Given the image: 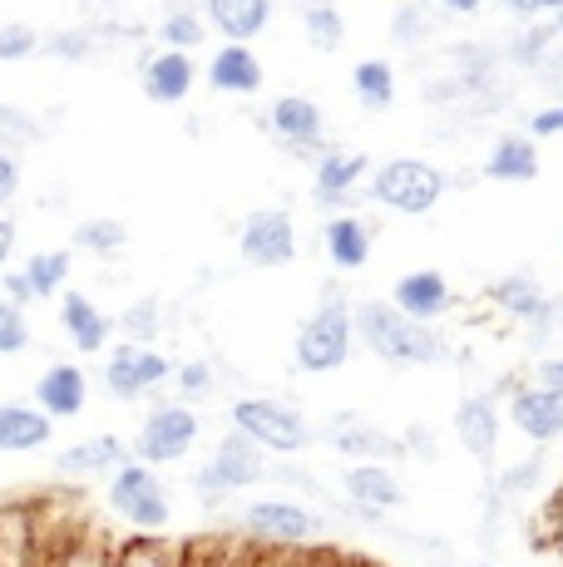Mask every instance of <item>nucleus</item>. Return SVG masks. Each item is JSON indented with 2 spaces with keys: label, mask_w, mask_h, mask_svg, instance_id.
Segmentation results:
<instances>
[{
  "label": "nucleus",
  "mask_w": 563,
  "mask_h": 567,
  "mask_svg": "<svg viewBox=\"0 0 563 567\" xmlns=\"http://www.w3.org/2000/svg\"><path fill=\"white\" fill-rule=\"evenodd\" d=\"M351 321H356V341L371 355H381L386 365H440L450 355L446 336L436 326L410 321L391 301H361V307H351Z\"/></svg>",
  "instance_id": "1"
},
{
  "label": "nucleus",
  "mask_w": 563,
  "mask_h": 567,
  "mask_svg": "<svg viewBox=\"0 0 563 567\" xmlns=\"http://www.w3.org/2000/svg\"><path fill=\"white\" fill-rule=\"evenodd\" d=\"M351 346H356L351 301L331 291V297L301 321L291 351H297V365L307 370V375H327V370H341L346 361H351Z\"/></svg>",
  "instance_id": "2"
},
{
  "label": "nucleus",
  "mask_w": 563,
  "mask_h": 567,
  "mask_svg": "<svg viewBox=\"0 0 563 567\" xmlns=\"http://www.w3.org/2000/svg\"><path fill=\"white\" fill-rule=\"evenodd\" d=\"M233 430L247 434L263 454H301L311 444V424L291 400L247 395L233 405Z\"/></svg>",
  "instance_id": "3"
},
{
  "label": "nucleus",
  "mask_w": 563,
  "mask_h": 567,
  "mask_svg": "<svg viewBox=\"0 0 563 567\" xmlns=\"http://www.w3.org/2000/svg\"><path fill=\"white\" fill-rule=\"evenodd\" d=\"M371 198L381 207H391V213L420 217V213H430V207L446 198V173L430 168L426 158H391V163L376 168Z\"/></svg>",
  "instance_id": "4"
},
{
  "label": "nucleus",
  "mask_w": 563,
  "mask_h": 567,
  "mask_svg": "<svg viewBox=\"0 0 563 567\" xmlns=\"http://www.w3.org/2000/svg\"><path fill=\"white\" fill-rule=\"evenodd\" d=\"M110 508L139 533H158L173 518L168 488H164V478H158V468H149L139 460H129L124 468L110 474Z\"/></svg>",
  "instance_id": "5"
},
{
  "label": "nucleus",
  "mask_w": 563,
  "mask_h": 567,
  "mask_svg": "<svg viewBox=\"0 0 563 567\" xmlns=\"http://www.w3.org/2000/svg\"><path fill=\"white\" fill-rule=\"evenodd\" d=\"M321 514L301 508L297 498H257L243 508V533L253 538V548H273V553H297L317 538Z\"/></svg>",
  "instance_id": "6"
},
{
  "label": "nucleus",
  "mask_w": 563,
  "mask_h": 567,
  "mask_svg": "<svg viewBox=\"0 0 563 567\" xmlns=\"http://www.w3.org/2000/svg\"><path fill=\"white\" fill-rule=\"evenodd\" d=\"M267 464L263 460V450H257L247 434H223L218 440V450H213V460L193 474V488H198L208 504H218L223 494H237V488H253V484H263L267 478Z\"/></svg>",
  "instance_id": "7"
},
{
  "label": "nucleus",
  "mask_w": 563,
  "mask_h": 567,
  "mask_svg": "<svg viewBox=\"0 0 563 567\" xmlns=\"http://www.w3.org/2000/svg\"><path fill=\"white\" fill-rule=\"evenodd\" d=\"M198 430H203V420L188 405H183V400H168V405L149 410V420L139 424V434H134L139 464L164 468L173 460H183V454L198 444Z\"/></svg>",
  "instance_id": "8"
},
{
  "label": "nucleus",
  "mask_w": 563,
  "mask_h": 567,
  "mask_svg": "<svg viewBox=\"0 0 563 567\" xmlns=\"http://www.w3.org/2000/svg\"><path fill=\"white\" fill-rule=\"evenodd\" d=\"M104 390L114 400H144L154 395L164 380H173V361L154 346H139V341H119L110 355H104Z\"/></svg>",
  "instance_id": "9"
},
{
  "label": "nucleus",
  "mask_w": 563,
  "mask_h": 567,
  "mask_svg": "<svg viewBox=\"0 0 563 567\" xmlns=\"http://www.w3.org/2000/svg\"><path fill=\"white\" fill-rule=\"evenodd\" d=\"M237 247H243L247 267H287L297 257V223L282 207H257V213H247Z\"/></svg>",
  "instance_id": "10"
},
{
  "label": "nucleus",
  "mask_w": 563,
  "mask_h": 567,
  "mask_svg": "<svg viewBox=\"0 0 563 567\" xmlns=\"http://www.w3.org/2000/svg\"><path fill=\"white\" fill-rule=\"evenodd\" d=\"M50 543L40 528V504L35 498H16L0 504V567H45Z\"/></svg>",
  "instance_id": "11"
},
{
  "label": "nucleus",
  "mask_w": 563,
  "mask_h": 567,
  "mask_svg": "<svg viewBox=\"0 0 563 567\" xmlns=\"http://www.w3.org/2000/svg\"><path fill=\"white\" fill-rule=\"evenodd\" d=\"M490 301H494V311H500V316H509V321H519V326H529V331H534V346L544 341V336L554 331V321H559V307L544 297V287H539L534 277H524V271L494 281Z\"/></svg>",
  "instance_id": "12"
},
{
  "label": "nucleus",
  "mask_w": 563,
  "mask_h": 567,
  "mask_svg": "<svg viewBox=\"0 0 563 567\" xmlns=\"http://www.w3.org/2000/svg\"><path fill=\"white\" fill-rule=\"evenodd\" d=\"M327 444H331V450H341L346 460H366V464L406 460V444H400V434H386L381 424L361 420L356 410L331 414V424H327Z\"/></svg>",
  "instance_id": "13"
},
{
  "label": "nucleus",
  "mask_w": 563,
  "mask_h": 567,
  "mask_svg": "<svg viewBox=\"0 0 563 567\" xmlns=\"http://www.w3.org/2000/svg\"><path fill=\"white\" fill-rule=\"evenodd\" d=\"M509 424H514L524 440H534L539 450L549 444H563V395L539 385H519L509 395Z\"/></svg>",
  "instance_id": "14"
},
{
  "label": "nucleus",
  "mask_w": 563,
  "mask_h": 567,
  "mask_svg": "<svg viewBox=\"0 0 563 567\" xmlns=\"http://www.w3.org/2000/svg\"><path fill=\"white\" fill-rule=\"evenodd\" d=\"M500 430H504V420H500L494 395H464L460 405H454V440L480 464H494V454H500Z\"/></svg>",
  "instance_id": "15"
},
{
  "label": "nucleus",
  "mask_w": 563,
  "mask_h": 567,
  "mask_svg": "<svg viewBox=\"0 0 563 567\" xmlns=\"http://www.w3.org/2000/svg\"><path fill=\"white\" fill-rule=\"evenodd\" d=\"M391 307L400 316H410V321H420V326H436L440 316L454 307V291H450V281L440 277V271L420 267V271H406V277L396 281Z\"/></svg>",
  "instance_id": "16"
},
{
  "label": "nucleus",
  "mask_w": 563,
  "mask_h": 567,
  "mask_svg": "<svg viewBox=\"0 0 563 567\" xmlns=\"http://www.w3.org/2000/svg\"><path fill=\"white\" fill-rule=\"evenodd\" d=\"M341 488H346V504L366 508V514H381V518L406 504V488L391 474V464H351L341 474Z\"/></svg>",
  "instance_id": "17"
},
{
  "label": "nucleus",
  "mask_w": 563,
  "mask_h": 567,
  "mask_svg": "<svg viewBox=\"0 0 563 567\" xmlns=\"http://www.w3.org/2000/svg\"><path fill=\"white\" fill-rule=\"evenodd\" d=\"M144 94L154 104H183L193 94V80H198V70H193V54L183 50H154L144 60Z\"/></svg>",
  "instance_id": "18"
},
{
  "label": "nucleus",
  "mask_w": 563,
  "mask_h": 567,
  "mask_svg": "<svg viewBox=\"0 0 563 567\" xmlns=\"http://www.w3.org/2000/svg\"><path fill=\"white\" fill-rule=\"evenodd\" d=\"M55 420L40 405H20V400H0V454H35L50 444Z\"/></svg>",
  "instance_id": "19"
},
{
  "label": "nucleus",
  "mask_w": 563,
  "mask_h": 567,
  "mask_svg": "<svg viewBox=\"0 0 563 567\" xmlns=\"http://www.w3.org/2000/svg\"><path fill=\"white\" fill-rule=\"evenodd\" d=\"M124 464H129V450H124V440H114V434H94V440H80V444H70V450L55 454L60 478H104Z\"/></svg>",
  "instance_id": "20"
},
{
  "label": "nucleus",
  "mask_w": 563,
  "mask_h": 567,
  "mask_svg": "<svg viewBox=\"0 0 563 567\" xmlns=\"http://www.w3.org/2000/svg\"><path fill=\"white\" fill-rule=\"evenodd\" d=\"M208 6V30H218L227 45H253L273 20V0H203Z\"/></svg>",
  "instance_id": "21"
},
{
  "label": "nucleus",
  "mask_w": 563,
  "mask_h": 567,
  "mask_svg": "<svg viewBox=\"0 0 563 567\" xmlns=\"http://www.w3.org/2000/svg\"><path fill=\"white\" fill-rule=\"evenodd\" d=\"M366 154H346V148H331V154H321L317 163V183H311V198L321 207H346L356 198V188H361L366 178Z\"/></svg>",
  "instance_id": "22"
},
{
  "label": "nucleus",
  "mask_w": 563,
  "mask_h": 567,
  "mask_svg": "<svg viewBox=\"0 0 563 567\" xmlns=\"http://www.w3.org/2000/svg\"><path fill=\"white\" fill-rule=\"evenodd\" d=\"M84 400H90V380H84V370L74 361L50 365L45 375L35 380V405L45 410L50 420H70V414H80Z\"/></svg>",
  "instance_id": "23"
},
{
  "label": "nucleus",
  "mask_w": 563,
  "mask_h": 567,
  "mask_svg": "<svg viewBox=\"0 0 563 567\" xmlns=\"http://www.w3.org/2000/svg\"><path fill=\"white\" fill-rule=\"evenodd\" d=\"M371 237H376L371 223L356 213H337L321 223V247H327V257L337 261L341 271H356L371 261Z\"/></svg>",
  "instance_id": "24"
},
{
  "label": "nucleus",
  "mask_w": 563,
  "mask_h": 567,
  "mask_svg": "<svg viewBox=\"0 0 563 567\" xmlns=\"http://www.w3.org/2000/svg\"><path fill=\"white\" fill-rule=\"evenodd\" d=\"M60 326H64V336H70V346H80L84 355L104 351V341H110V316L94 307L84 291H64V301H60Z\"/></svg>",
  "instance_id": "25"
},
{
  "label": "nucleus",
  "mask_w": 563,
  "mask_h": 567,
  "mask_svg": "<svg viewBox=\"0 0 563 567\" xmlns=\"http://www.w3.org/2000/svg\"><path fill=\"white\" fill-rule=\"evenodd\" d=\"M208 84L218 94H257L263 90V60L253 45H223L208 64Z\"/></svg>",
  "instance_id": "26"
},
{
  "label": "nucleus",
  "mask_w": 563,
  "mask_h": 567,
  "mask_svg": "<svg viewBox=\"0 0 563 567\" xmlns=\"http://www.w3.org/2000/svg\"><path fill=\"white\" fill-rule=\"evenodd\" d=\"M484 173H490L494 183H534L539 178V148H534V138H524V134L494 138L490 158H484Z\"/></svg>",
  "instance_id": "27"
},
{
  "label": "nucleus",
  "mask_w": 563,
  "mask_h": 567,
  "mask_svg": "<svg viewBox=\"0 0 563 567\" xmlns=\"http://www.w3.org/2000/svg\"><path fill=\"white\" fill-rule=\"evenodd\" d=\"M267 124H273L277 134L287 138V144H297V148H307V144H317V138H321L317 104L301 100V94H282V100L273 104V114H267Z\"/></svg>",
  "instance_id": "28"
},
{
  "label": "nucleus",
  "mask_w": 563,
  "mask_h": 567,
  "mask_svg": "<svg viewBox=\"0 0 563 567\" xmlns=\"http://www.w3.org/2000/svg\"><path fill=\"white\" fill-rule=\"evenodd\" d=\"M391 35L400 40V45H410V50L430 45V40L440 35V6L436 0H406V6L396 10Z\"/></svg>",
  "instance_id": "29"
},
{
  "label": "nucleus",
  "mask_w": 563,
  "mask_h": 567,
  "mask_svg": "<svg viewBox=\"0 0 563 567\" xmlns=\"http://www.w3.org/2000/svg\"><path fill=\"white\" fill-rule=\"evenodd\" d=\"M301 35H307V45L321 50V54L341 50V40H346L341 10L331 6V0H311V6H301Z\"/></svg>",
  "instance_id": "30"
},
{
  "label": "nucleus",
  "mask_w": 563,
  "mask_h": 567,
  "mask_svg": "<svg viewBox=\"0 0 563 567\" xmlns=\"http://www.w3.org/2000/svg\"><path fill=\"white\" fill-rule=\"evenodd\" d=\"M351 90L366 109H391L396 104V70L386 60H361L351 70Z\"/></svg>",
  "instance_id": "31"
},
{
  "label": "nucleus",
  "mask_w": 563,
  "mask_h": 567,
  "mask_svg": "<svg viewBox=\"0 0 563 567\" xmlns=\"http://www.w3.org/2000/svg\"><path fill=\"white\" fill-rule=\"evenodd\" d=\"M20 271H25L35 301H50V297H60L64 281H70V252H35Z\"/></svg>",
  "instance_id": "32"
},
{
  "label": "nucleus",
  "mask_w": 563,
  "mask_h": 567,
  "mask_svg": "<svg viewBox=\"0 0 563 567\" xmlns=\"http://www.w3.org/2000/svg\"><path fill=\"white\" fill-rule=\"evenodd\" d=\"M110 567H183V553H173L158 538H129V543H114Z\"/></svg>",
  "instance_id": "33"
},
{
  "label": "nucleus",
  "mask_w": 563,
  "mask_h": 567,
  "mask_svg": "<svg viewBox=\"0 0 563 567\" xmlns=\"http://www.w3.org/2000/svg\"><path fill=\"white\" fill-rule=\"evenodd\" d=\"M203 35H208V25H203L198 10H168L164 25H158V40H164V50H198Z\"/></svg>",
  "instance_id": "34"
},
{
  "label": "nucleus",
  "mask_w": 563,
  "mask_h": 567,
  "mask_svg": "<svg viewBox=\"0 0 563 567\" xmlns=\"http://www.w3.org/2000/svg\"><path fill=\"white\" fill-rule=\"evenodd\" d=\"M544 474H549V460L544 454H529V460H519L514 468H504V474L494 478V494L500 498H529L539 484H544Z\"/></svg>",
  "instance_id": "35"
},
{
  "label": "nucleus",
  "mask_w": 563,
  "mask_h": 567,
  "mask_svg": "<svg viewBox=\"0 0 563 567\" xmlns=\"http://www.w3.org/2000/svg\"><path fill=\"white\" fill-rule=\"evenodd\" d=\"M124 243H129V233H124V223H114V217H90V223L74 227V247H84V252L110 257Z\"/></svg>",
  "instance_id": "36"
},
{
  "label": "nucleus",
  "mask_w": 563,
  "mask_h": 567,
  "mask_svg": "<svg viewBox=\"0 0 563 567\" xmlns=\"http://www.w3.org/2000/svg\"><path fill=\"white\" fill-rule=\"evenodd\" d=\"M119 326H124V336L129 341H154L158 331H164V301H154V297H144V301H134L124 316H119Z\"/></svg>",
  "instance_id": "37"
},
{
  "label": "nucleus",
  "mask_w": 563,
  "mask_h": 567,
  "mask_svg": "<svg viewBox=\"0 0 563 567\" xmlns=\"http://www.w3.org/2000/svg\"><path fill=\"white\" fill-rule=\"evenodd\" d=\"M173 390H178L183 405H188V400H203L218 390V370L208 361H183V365H173Z\"/></svg>",
  "instance_id": "38"
},
{
  "label": "nucleus",
  "mask_w": 563,
  "mask_h": 567,
  "mask_svg": "<svg viewBox=\"0 0 563 567\" xmlns=\"http://www.w3.org/2000/svg\"><path fill=\"white\" fill-rule=\"evenodd\" d=\"M30 346V321L20 307L0 301V355H20Z\"/></svg>",
  "instance_id": "39"
},
{
  "label": "nucleus",
  "mask_w": 563,
  "mask_h": 567,
  "mask_svg": "<svg viewBox=\"0 0 563 567\" xmlns=\"http://www.w3.org/2000/svg\"><path fill=\"white\" fill-rule=\"evenodd\" d=\"M40 50V35L30 25H20V20H10V25H0V64H16V60H30V54Z\"/></svg>",
  "instance_id": "40"
},
{
  "label": "nucleus",
  "mask_w": 563,
  "mask_h": 567,
  "mask_svg": "<svg viewBox=\"0 0 563 567\" xmlns=\"http://www.w3.org/2000/svg\"><path fill=\"white\" fill-rule=\"evenodd\" d=\"M267 478H277V484H287V488H301V494H307V498H327V488H321V478H317V474H307V468H301V464H287V460H282V464L267 468Z\"/></svg>",
  "instance_id": "41"
},
{
  "label": "nucleus",
  "mask_w": 563,
  "mask_h": 567,
  "mask_svg": "<svg viewBox=\"0 0 563 567\" xmlns=\"http://www.w3.org/2000/svg\"><path fill=\"white\" fill-rule=\"evenodd\" d=\"M45 50L60 54V60H84V54H90V35H84V30H60V35L45 40Z\"/></svg>",
  "instance_id": "42"
},
{
  "label": "nucleus",
  "mask_w": 563,
  "mask_h": 567,
  "mask_svg": "<svg viewBox=\"0 0 563 567\" xmlns=\"http://www.w3.org/2000/svg\"><path fill=\"white\" fill-rule=\"evenodd\" d=\"M529 134H534V138H554V134H563V100L539 109V114L529 118Z\"/></svg>",
  "instance_id": "43"
},
{
  "label": "nucleus",
  "mask_w": 563,
  "mask_h": 567,
  "mask_svg": "<svg viewBox=\"0 0 563 567\" xmlns=\"http://www.w3.org/2000/svg\"><path fill=\"white\" fill-rule=\"evenodd\" d=\"M16 193H20V163H16V154H6V148H0V213L10 207Z\"/></svg>",
  "instance_id": "44"
},
{
  "label": "nucleus",
  "mask_w": 563,
  "mask_h": 567,
  "mask_svg": "<svg viewBox=\"0 0 563 567\" xmlns=\"http://www.w3.org/2000/svg\"><path fill=\"white\" fill-rule=\"evenodd\" d=\"M534 385H539V390H554V395H563V355H544V361L534 365Z\"/></svg>",
  "instance_id": "45"
},
{
  "label": "nucleus",
  "mask_w": 563,
  "mask_h": 567,
  "mask_svg": "<svg viewBox=\"0 0 563 567\" xmlns=\"http://www.w3.org/2000/svg\"><path fill=\"white\" fill-rule=\"evenodd\" d=\"M544 548H554L559 553V563H563V488H559V498L549 504V523H544Z\"/></svg>",
  "instance_id": "46"
},
{
  "label": "nucleus",
  "mask_w": 563,
  "mask_h": 567,
  "mask_svg": "<svg viewBox=\"0 0 563 567\" xmlns=\"http://www.w3.org/2000/svg\"><path fill=\"white\" fill-rule=\"evenodd\" d=\"M6 301H10V307H20V311L35 301V291H30V281H25V271H6Z\"/></svg>",
  "instance_id": "47"
},
{
  "label": "nucleus",
  "mask_w": 563,
  "mask_h": 567,
  "mask_svg": "<svg viewBox=\"0 0 563 567\" xmlns=\"http://www.w3.org/2000/svg\"><path fill=\"white\" fill-rule=\"evenodd\" d=\"M500 6H509L514 16H559L563 0H500Z\"/></svg>",
  "instance_id": "48"
},
{
  "label": "nucleus",
  "mask_w": 563,
  "mask_h": 567,
  "mask_svg": "<svg viewBox=\"0 0 563 567\" xmlns=\"http://www.w3.org/2000/svg\"><path fill=\"white\" fill-rule=\"evenodd\" d=\"M16 237H20L16 217H10V213H0V267H6L10 252H16Z\"/></svg>",
  "instance_id": "49"
},
{
  "label": "nucleus",
  "mask_w": 563,
  "mask_h": 567,
  "mask_svg": "<svg viewBox=\"0 0 563 567\" xmlns=\"http://www.w3.org/2000/svg\"><path fill=\"white\" fill-rule=\"evenodd\" d=\"M440 10H450V16H474V10L484 6V0H436Z\"/></svg>",
  "instance_id": "50"
},
{
  "label": "nucleus",
  "mask_w": 563,
  "mask_h": 567,
  "mask_svg": "<svg viewBox=\"0 0 563 567\" xmlns=\"http://www.w3.org/2000/svg\"><path fill=\"white\" fill-rule=\"evenodd\" d=\"M331 567H381V563H371V558H346V553H337V558H331Z\"/></svg>",
  "instance_id": "51"
},
{
  "label": "nucleus",
  "mask_w": 563,
  "mask_h": 567,
  "mask_svg": "<svg viewBox=\"0 0 563 567\" xmlns=\"http://www.w3.org/2000/svg\"><path fill=\"white\" fill-rule=\"evenodd\" d=\"M559 35H563V10H559Z\"/></svg>",
  "instance_id": "52"
},
{
  "label": "nucleus",
  "mask_w": 563,
  "mask_h": 567,
  "mask_svg": "<svg viewBox=\"0 0 563 567\" xmlns=\"http://www.w3.org/2000/svg\"><path fill=\"white\" fill-rule=\"evenodd\" d=\"M474 567H494V563H474Z\"/></svg>",
  "instance_id": "53"
},
{
  "label": "nucleus",
  "mask_w": 563,
  "mask_h": 567,
  "mask_svg": "<svg viewBox=\"0 0 563 567\" xmlns=\"http://www.w3.org/2000/svg\"><path fill=\"white\" fill-rule=\"evenodd\" d=\"M559 567H563V563H559Z\"/></svg>",
  "instance_id": "54"
}]
</instances>
